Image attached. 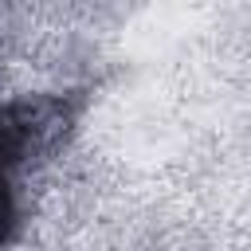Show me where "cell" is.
I'll return each instance as SVG.
<instances>
[{"mask_svg": "<svg viewBox=\"0 0 251 251\" xmlns=\"http://www.w3.org/2000/svg\"><path fill=\"white\" fill-rule=\"evenodd\" d=\"M71 126V106L63 98H16L0 106V247L16 224L12 173L31 161V153L47 149Z\"/></svg>", "mask_w": 251, "mask_h": 251, "instance_id": "cell-1", "label": "cell"}]
</instances>
